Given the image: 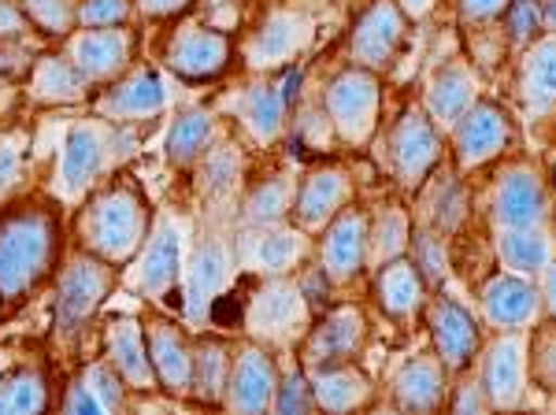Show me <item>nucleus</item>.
Instances as JSON below:
<instances>
[{
    "label": "nucleus",
    "instance_id": "nucleus-15",
    "mask_svg": "<svg viewBox=\"0 0 556 415\" xmlns=\"http://www.w3.org/2000/svg\"><path fill=\"white\" fill-rule=\"evenodd\" d=\"M361 341H364V315L356 309H338L312 330L308 345H304V360L316 372L319 367H334L353 356L361 349Z\"/></svg>",
    "mask_w": 556,
    "mask_h": 415
},
{
    "label": "nucleus",
    "instance_id": "nucleus-4",
    "mask_svg": "<svg viewBox=\"0 0 556 415\" xmlns=\"http://www.w3.org/2000/svg\"><path fill=\"white\" fill-rule=\"evenodd\" d=\"M108 290H112V264L93 252H78L60 271L56 286V330L75 334L86 327L89 315L104 304Z\"/></svg>",
    "mask_w": 556,
    "mask_h": 415
},
{
    "label": "nucleus",
    "instance_id": "nucleus-47",
    "mask_svg": "<svg viewBox=\"0 0 556 415\" xmlns=\"http://www.w3.org/2000/svg\"><path fill=\"white\" fill-rule=\"evenodd\" d=\"M15 175H20V146L15 138H4L0 141V193L15 183Z\"/></svg>",
    "mask_w": 556,
    "mask_h": 415
},
{
    "label": "nucleus",
    "instance_id": "nucleus-34",
    "mask_svg": "<svg viewBox=\"0 0 556 415\" xmlns=\"http://www.w3.org/2000/svg\"><path fill=\"white\" fill-rule=\"evenodd\" d=\"M245 126L256 134L260 141H271L278 130H282V115H286V101L278 97L275 86H253L245 97Z\"/></svg>",
    "mask_w": 556,
    "mask_h": 415
},
{
    "label": "nucleus",
    "instance_id": "nucleus-33",
    "mask_svg": "<svg viewBox=\"0 0 556 415\" xmlns=\"http://www.w3.org/2000/svg\"><path fill=\"white\" fill-rule=\"evenodd\" d=\"M379 301L390 315H408L419 301V275L412 264H390L379 275Z\"/></svg>",
    "mask_w": 556,
    "mask_h": 415
},
{
    "label": "nucleus",
    "instance_id": "nucleus-45",
    "mask_svg": "<svg viewBox=\"0 0 556 415\" xmlns=\"http://www.w3.org/2000/svg\"><path fill=\"white\" fill-rule=\"evenodd\" d=\"M401 246H405V219H401L397 212L393 215H386L382 219V227H379V238H375V252L386 260V256H393Z\"/></svg>",
    "mask_w": 556,
    "mask_h": 415
},
{
    "label": "nucleus",
    "instance_id": "nucleus-26",
    "mask_svg": "<svg viewBox=\"0 0 556 415\" xmlns=\"http://www.w3.org/2000/svg\"><path fill=\"white\" fill-rule=\"evenodd\" d=\"M345 197V178L338 171H319L312 175L308 183L301 189V201H298V215L304 227H319L327 223V215H334V208L342 204Z\"/></svg>",
    "mask_w": 556,
    "mask_h": 415
},
{
    "label": "nucleus",
    "instance_id": "nucleus-40",
    "mask_svg": "<svg viewBox=\"0 0 556 415\" xmlns=\"http://www.w3.org/2000/svg\"><path fill=\"white\" fill-rule=\"evenodd\" d=\"M238 186V156L230 149H215L204 160L201 171V189L208 197H227Z\"/></svg>",
    "mask_w": 556,
    "mask_h": 415
},
{
    "label": "nucleus",
    "instance_id": "nucleus-39",
    "mask_svg": "<svg viewBox=\"0 0 556 415\" xmlns=\"http://www.w3.org/2000/svg\"><path fill=\"white\" fill-rule=\"evenodd\" d=\"M23 12L45 34H71L78 23V0H23Z\"/></svg>",
    "mask_w": 556,
    "mask_h": 415
},
{
    "label": "nucleus",
    "instance_id": "nucleus-41",
    "mask_svg": "<svg viewBox=\"0 0 556 415\" xmlns=\"http://www.w3.org/2000/svg\"><path fill=\"white\" fill-rule=\"evenodd\" d=\"M286 204H290V183L271 178V183H264L253 197H249L245 212H249V219H253V223H275L278 215L286 212Z\"/></svg>",
    "mask_w": 556,
    "mask_h": 415
},
{
    "label": "nucleus",
    "instance_id": "nucleus-5",
    "mask_svg": "<svg viewBox=\"0 0 556 415\" xmlns=\"http://www.w3.org/2000/svg\"><path fill=\"white\" fill-rule=\"evenodd\" d=\"M190 223L178 219V215H160L146 252L138 260V271L130 275V282L138 286L146 297H164L178 282V271H182V249Z\"/></svg>",
    "mask_w": 556,
    "mask_h": 415
},
{
    "label": "nucleus",
    "instance_id": "nucleus-29",
    "mask_svg": "<svg viewBox=\"0 0 556 415\" xmlns=\"http://www.w3.org/2000/svg\"><path fill=\"white\" fill-rule=\"evenodd\" d=\"M227 375H230L227 345H219V341H201V345L193 349L190 390L201 397V401H219V397L227 393Z\"/></svg>",
    "mask_w": 556,
    "mask_h": 415
},
{
    "label": "nucleus",
    "instance_id": "nucleus-35",
    "mask_svg": "<svg viewBox=\"0 0 556 415\" xmlns=\"http://www.w3.org/2000/svg\"><path fill=\"white\" fill-rule=\"evenodd\" d=\"M527 101L534 112H549L556 104V41H542L527 63Z\"/></svg>",
    "mask_w": 556,
    "mask_h": 415
},
{
    "label": "nucleus",
    "instance_id": "nucleus-20",
    "mask_svg": "<svg viewBox=\"0 0 556 415\" xmlns=\"http://www.w3.org/2000/svg\"><path fill=\"white\" fill-rule=\"evenodd\" d=\"M364 246H367L364 215H342L330 227L327 241H323V275H334V278L356 275L364 264Z\"/></svg>",
    "mask_w": 556,
    "mask_h": 415
},
{
    "label": "nucleus",
    "instance_id": "nucleus-32",
    "mask_svg": "<svg viewBox=\"0 0 556 415\" xmlns=\"http://www.w3.org/2000/svg\"><path fill=\"white\" fill-rule=\"evenodd\" d=\"M438 397H442V375H438L434 364H427V360H416V364H408L405 372L397 378V401L405 404V408H434Z\"/></svg>",
    "mask_w": 556,
    "mask_h": 415
},
{
    "label": "nucleus",
    "instance_id": "nucleus-24",
    "mask_svg": "<svg viewBox=\"0 0 556 415\" xmlns=\"http://www.w3.org/2000/svg\"><path fill=\"white\" fill-rule=\"evenodd\" d=\"M497 215L505 227H534L542 219V186L534 175H508L497 193Z\"/></svg>",
    "mask_w": 556,
    "mask_h": 415
},
{
    "label": "nucleus",
    "instance_id": "nucleus-55",
    "mask_svg": "<svg viewBox=\"0 0 556 415\" xmlns=\"http://www.w3.org/2000/svg\"><path fill=\"white\" fill-rule=\"evenodd\" d=\"M549 304H553V312H556V271L549 275Z\"/></svg>",
    "mask_w": 556,
    "mask_h": 415
},
{
    "label": "nucleus",
    "instance_id": "nucleus-48",
    "mask_svg": "<svg viewBox=\"0 0 556 415\" xmlns=\"http://www.w3.org/2000/svg\"><path fill=\"white\" fill-rule=\"evenodd\" d=\"M416 252H419V267H424L430 278L442 275V252H438V246L427 238V234H419L416 238Z\"/></svg>",
    "mask_w": 556,
    "mask_h": 415
},
{
    "label": "nucleus",
    "instance_id": "nucleus-42",
    "mask_svg": "<svg viewBox=\"0 0 556 415\" xmlns=\"http://www.w3.org/2000/svg\"><path fill=\"white\" fill-rule=\"evenodd\" d=\"M130 15V0H83L78 23L83 26H119Z\"/></svg>",
    "mask_w": 556,
    "mask_h": 415
},
{
    "label": "nucleus",
    "instance_id": "nucleus-1",
    "mask_svg": "<svg viewBox=\"0 0 556 415\" xmlns=\"http://www.w3.org/2000/svg\"><path fill=\"white\" fill-rule=\"evenodd\" d=\"M60 256V219L49 208L23 201L0 212V301H23Z\"/></svg>",
    "mask_w": 556,
    "mask_h": 415
},
{
    "label": "nucleus",
    "instance_id": "nucleus-22",
    "mask_svg": "<svg viewBox=\"0 0 556 415\" xmlns=\"http://www.w3.org/2000/svg\"><path fill=\"white\" fill-rule=\"evenodd\" d=\"M508 138L505 115L490 104H479L460 126V160L464 164H479V160L493 156Z\"/></svg>",
    "mask_w": 556,
    "mask_h": 415
},
{
    "label": "nucleus",
    "instance_id": "nucleus-19",
    "mask_svg": "<svg viewBox=\"0 0 556 415\" xmlns=\"http://www.w3.org/2000/svg\"><path fill=\"white\" fill-rule=\"evenodd\" d=\"M438 156V138L430 130V123L419 112H408L405 123L393 134V164H397V175L405 183H419L427 175V167L434 164Z\"/></svg>",
    "mask_w": 556,
    "mask_h": 415
},
{
    "label": "nucleus",
    "instance_id": "nucleus-36",
    "mask_svg": "<svg viewBox=\"0 0 556 415\" xmlns=\"http://www.w3.org/2000/svg\"><path fill=\"white\" fill-rule=\"evenodd\" d=\"M501 256L516 271H542L549 264V241L542 234H534L531 227H513L501 238Z\"/></svg>",
    "mask_w": 556,
    "mask_h": 415
},
{
    "label": "nucleus",
    "instance_id": "nucleus-49",
    "mask_svg": "<svg viewBox=\"0 0 556 415\" xmlns=\"http://www.w3.org/2000/svg\"><path fill=\"white\" fill-rule=\"evenodd\" d=\"M186 4H190V0H138V8L146 15H175V12H182Z\"/></svg>",
    "mask_w": 556,
    "mask_h": 415
},
{
    "label": "nucleus",
    "instance_id": "nucleus-9",
    "mask_svg": "<svg viewBox=\"0 0 556 415\" xmlns=\"http://www.w3.org/2000/svg\"><path fill=\"white\" fill-rule=\"evenodd\" d=\"M230 278V256H227V246L219 238H204L201 246L193 249L190 256V267H186V319L201 323L208 319L212 304L219 301L223 286Z\"/></svg>",
    "mask_w": 556,
    "mask_h": 415
},
{
    "label": "nucleus",
    "instance_id": "nucleus-14",
    "mask_svg": "<svg viewBox=\"0 0 556 415\" xmlns=\"http://www.w3.org/2000/svg\"><path fill=\"white\" fill-rule=\"evenodd\" d=\"M108 360H112L115 375H119L130 390H152V386H156L146 327H141L138 319H130V315L108 323Z\"/></svg>",
    "mask_w": 556,
    "mask_h": 415
},
{
    "label": "nucleus",
    "instance_id": "nucleus-2",
    "mask_svg": "<svg viewBox=\"0 0 556 415\" xmlns=\"http://www.w3.org/2000/svg\"><path fill=\"white\" fill-rule=\"evenodd\" d=\"M149 234V208L130 186H104L86 201L78 215V238L86 252L108 260V264H127L141 249Z\"/></svg>",
    "mask_w": 556,
    "mask_h": 415
},
{
    "label": "nucleus",
    "instance_id": "nucleus-18",
    "mask_svg": "<svg viewBox=\"0 0 556 415\" xmlns=\"http://www.w3.org/2000/svg\"><path fill=\"white\" fill-rule=\"evenodd\" d=\"M123 378L115 375V367L89 364L75 375L64 401V412H119L123 408Z\"/></svg>",
    "mask_w": 556,
    "mask_h": 415
},
{
    "label": "nucleus",
    "instance_id": "nucleus-11",
    "mask_svg": "<svg viewBox=\"0 0 556 415\" xmlns=\"http://www.w3.org/2000/svg\"><path fill=\"white\" fill-rule=\"evenodd\" d=\"M167 108V86L156 71H134L123 83H115L108 93L97 101V112L104 120H115V123H138V120H152Z\"/></svg>",
    "mask_w": 556,
    "mask_h": 415
},
{
    "label": "nucleus",
    "instance_id": "nucleus-6",
    "mask_svg": "<svg viewBox=\"0 0 556 415\" xmlns=\"http://www.w3.org/2000/svg\"><path fill=\"white\" fill-rule=\"evenodd\" d=\"M327 108L338 134L345 141H364L375 126V108H379V86L367 71H345L327 89Z\"/></svg>",
    "mask_w": 556,
    "mask_h": 415
},
{
    "label": "nucleus",
    "instance_id": "nucleus-21",
    "mask_svg": "<svg viewBox=\"0 0 556 415\" xmlns=\"http://www.w3.org/2000/svg\"><path fill=\"white\" fill-rule=\"evenodd\" d=\"M434 341L445 367H464L471 360L479 338H475V323L468 319V312L456 309L453 301H442L434 309Z\"/></svg>",
    "mask_w": 556,
    "mask_h": 415
},
{
    "label": "nucleus",
    "instance_id": "nucleus-53",
    "mask_svg": "<svg viewBox=\"0 0 556 415\" xmlns=\"http://www.w3.org/2000/svg\"><path fill=\"white\" fill-rule=\"evenodd\" d=\"M542 4H545V23L556 26V0H542Z\"/></svg>",
    "mask_w": 556,
    "mask_h": 415
},
{
    "label": "nucleus",
    "instance_id": "nucleus-12",
    "mask_svg": "<svg viewBox=\"0 0 556 415\" xmlns=\"http://www.w3.org/2000/svg\"><path fill=\"white\" fill-rule=\"evenodd\" d=\"M146 341H149V360L156 372L160 386L167 393H186L193 382V349L186 341V334L175 327L172 319H149L146 323Z\"/></svg>",
    "mask_w": 556,
    "mask_h": 415
},
{
    "label": "nucleus",
    "instance_id": "nucleus-30",
    "mask_svg": "<svg viewBox=\"0 0 556 415\" xmlns=\"http://www.w3.org/2000/svg\"><path fill=\"white\" fill-rule=\"evenodd\" d=\"M523 382V356H519V341H501L493 349L486 364V390L497 404H513Z\"/></svg>",
    "mask_w": 556,
    "mask_h": 415
},
{
    "label": "nucleus",
    "instance_id": "nucleus-7",
    "mask_svg": "<svg viewBox=\"0 0 556 415\" xmlns=\"http://www.w3.org/2000/svg\"><path fill=\"white\" fill-rule=\"evenodd\" d=\"M134 56L130 30L119 26H86L78 38H71L67 60L83 71L86 83H108L115 78Z\"/></svg>",
    "mask_w": 556,
    "mask_h": 415
},
{
    "label": "nucleus",
    "instance_id": "nucleus-46",
    "mask_svg": "<svg viewBox=\"0 0 556 415\" xmlns=\"http://www.w3.org/2000/svg\"><path fill=\"white\" fill-rule=\"evenodd\" d=\"M26 34V12L15 0H0V41H20Z\"/></svg>",
    "mask_w": 556,
    "mask_h": 415
},
{
    "label": "nucleus",
    "instance_id": "nucleus-44",
    "mask_svg": "<svg viewBox=\"0 0 556 415\" xmlns=\"http://www.w3.org/2000/svg\"><path fill=\"white\" fill-rule=\"evenodd\" d=\"M538 23H542V8H538L534 0H516L513 12H508V30H513V38L527 41Z\"/></svg>",
    "mask_w": 556,
    "mask_h": 415
},
{
    "label": "nucleus",
    "instance_id": "nucleus-51",
    "mask_svg": "<svg viewBox=\"0 0 556 415\" xmlns=\"http://www.w3.org/2000/svg\"><path fill=\"white\" fill-rule=\"evenodd\" d=\"M298 89H301V71H286V78H282V86H278V97H282L286 104L298 97Z\"/></svg>",
    "mask_w": 556,
    "mask_h": 415
},
{
    "label": "nucleus",
    "instance_id": "nucleus-37",
    "mask_svg": "<svg viewBox=\"0 0 556 415\" xmlns=\"http://www.w3.org/2000/svg\"><path fill=\"white\" fill-rule=\"evenodd\" d=\"M301 252H304L301 234H293V230H271V234H264V238L256 241L253 260H256L260 271H267V275H282L286 267L298 264Z\"/></svg>",
    "mask_w": 556,
    "mask_h": 415
},
{
    "label": "nucleus",
    "instance_id": "nucleus-50",
    "mask_svg": "<svg viewBox=\"0 0 556 415\" xmlns=\"http://www.w3.org/2000/svg\"><path fill=\"white\" fill-rule=\"evenodd\" d=\"M501 8H505V0H464V15H471V20H486Z\"/></svg>",
    "mask_w": 556,
    "mask_h": 415
},
{
    "label": "nucleus",
    "instance_id": "nucleus-17",
    "mask_svg": "<svg viewBox=\"0 0 556 415\" xmlns=\"http://www.w3.org/2000/svg\"><path fill=\"white\" fill-rule=\"evenodd\" d=\"M304 41H308V23L293 12H275L271 20L256 30V38L249 41L245 56L253 67H271V63L290 60Z\"/></svg>",
    "mask_w": 556,
    "mask_h": 415
},
{
    "label": "nucleus",
    "instance_id": "nucleus-27",
    "mask_svg": "<svg viewBox=\"0 0 556 415\" xmlns=\"http://www.w3.org/2000/svg\"><path fill=\"white\" fill-rule=\"evenodd\" d=\"M486 315L501 327H519L534 315V290L519 278H497L486 290Z\"/></svg>",
    "mask_w": 556,
    "mask_h": 415
},
{
    "label": "nucleus",
    "instance_id": "nucleus-16",
    "mask_svg": "<svg viewBox=\"0 0 556 415\" xmlns=\"http://www.w3.org/2000/svg\"><path fill=\"white\" fill-rule=\"evenodd\" d=\"M397 41H401V12L390 0H379V4L367 8L364 20L356 23L353 56L361 60L364 67H382V63H390Z\"/></svg>",
    "mask_w": 556,
    "mask_h": 415
},
{
    "label": "nucleus",
    "instance_id": "nucleus-31",
    "mask_svg": "<svg viewBox=\"0 0 556 415\" xmlns=\"http://www.w3.org/2000/svg\"><path fill=\"white\" fill-rule=\"evenodd\" d=\"M49 408V390L38 372H20L0 378V415H23Z\"/></svg>",
    "mask_w": 556,
    "mask_h": 415
},
{
    "label": "nucleus",
    "instance_id": "nucleus-54",
    "mask_svg": "<svg viewBox=\"0 0 556 415\" xmlns=\"http://www.w3.org/2000/svg\"><path fill=\"white\" fill-rule=\"evenodd\" d=\"M427 4H430V0H405L408 12H427Z\"/></svg>",
    "mask_w": 556,
    "mask_h": 415
},
{
    "label": "nucleus",
    "instance_id": "nucleus-3",
    "mask_svg": "<svg viewBox=\"0 0 556 415\" xmlns=\"http://www.w3.org/2000/svg\"><path fill=\"white\" fill-rule=\"evenodd\" d=\"M134 134L115 120H78L67 134L64 156L56 164V193L64 201H83L115 164L130 156Z\"/></svg>",
    "mask_w": 556,
    "mask_h": 415
},
{
    "label": "nucleus",
    "instance_id": "nucleus-38",
    "mask_svg": "<svg viewBox=\"0 0 556 415\" xmlns=\"http://www.w3.org/2000/svg\"><path fill=\"white\" fill-rule=\"evenodd\" d=\"M471 101V78L464 71H445L442 78L430 89V112L438 115L442 123L460 120V112Z\"/></svg>",
    "mask_w": 556,
    "mask_h": 415
},
{
    "label": "nucleus",
    "instance_id": "nucleus-52",
    "mask_svg": "<svg viewBox=\"0 0 556 415\" xmlns=\"http://www.w3.org/2000/svg\"><path fill=\"white\" fill-rule=\"evenodd\" d=\"M456 408H460V412H464V408H479V393L468 390V393L460 397V401H456Z\"/></svg>",
    "mask_w": 556,
    "mask_h": 415
},
{
    "label": "nucleus",
    "instance_id": "nucleus-23",
    "mask_svg": "<svg viewBox=\"0 0 556 415\" xmlns=\"http://www.w3.org/2000/svg\"><path fill=\"white\" fill-rule=\"evenodd\" d=\"M86 78L83 71L75 67L71 60L60 56H45L34 71V101L41 104H71L86 97Z\"/></svg>",
    "mask_w": 556,
    "mask_h": 415
},
{
    "label": "nucleus",
    "instance_id": "nucleus-13",
    "mask_svg": "<svg viewBox=\"0 0 556 415\" xmlns=\"http://www.w3.org/2000/svg\"><path fill=\"white\" fill-rule=\"evenodd\" d=\"M278 375L267 353L260 349H241L227 375V404L235 412H264L275 404Z\"/></svg>",
    "mask_w": 556,
    "mask_h": 415
},
{
    "label": "nucleus",
    "instance_id": "nucleus-43",
    "mask_svg": "<svg viewBox=\"0 0 556 415\" xmlns=\"http://www.w3.org/2000/svg\"><path fill=\"white\" fill-rule=\"evenodd\" d=\"M312 404H316V397H312V386L304 382V375H290L275 393L278 412H308Z\"/></svg>",
    "mask_w": 556,
    "mask_h": 415
},
{
    "label": "nucleus",
    "instance_id": "nucleus-28",
    "mask_svg": "<svg viewBox=\"0 0 556 415\" xmlns=\"http://www.w3.org/2000/svg\"><path fill=\"white\" fill-rule=\"evenodd\" d=\"M316 401L323 408L330 412H345V408H356V404L367 397V378L356 375L353 367H319L316 375V386H312Z\"/></svg>",
    "mask_w": 556,
    "mask_h": 415
},
{
    "label": "nucleus",
    "instance_id": "nucleus-8",
    "mask_svg": "<svg viewBox=\"0 0 556 415\" xmlns=\"http://www.w3.org/2000/svg\"><path fill=\"white\" fill-rule=\"evenodd\" d=\"M230 60V41L223 30H212V26H182L175 30V38L167 41V67L182 78H215Z\"/></svg>",
    "mask_w": 556,
    "mask_h": 415
},
{
    "label": "nucleus",
    "instance_id": "nucleus-10",
    "mask_svg": "<svg viewBox=\"0 0 556 415\" xmlns=\"http://www.w3.org/2000/svg\"><path fill=\"white\" fill-rule=\"evenodd\" d=\"M304 319H308L304 293L290 282H267L264 290H256L245 312V327L271 341H286L290 334H298Z\"/></svg>",
    "mask_w": 556,
    "mask_h": 415
},
{
    "label": "nucleus",
    "instance_id": "nucleus-25",
    "mask_svg": "<svg viewBox=\"0 0 556 415\" xmlns=\"http://www.w3.org/2000/svg\"><path fill=\"white\" fill-rule=\"evenodd\" d=\"M212 126H215V120H212L208 108H190V112L178 115L172 134H167V160H172L175 167H190L193 160L208 149Z\"/></svg>",
    "mask_w": 556,
    "mask_h": 415
}]
</instances>
